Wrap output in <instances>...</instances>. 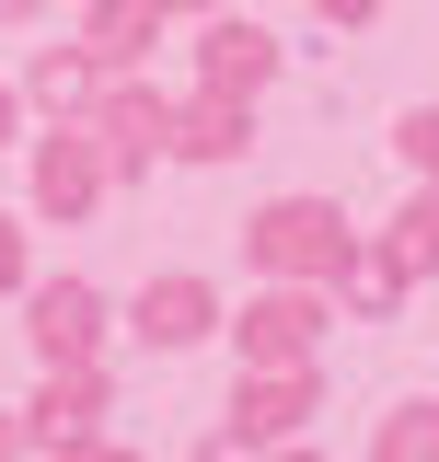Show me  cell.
I'll return each mask as SVG.
<instances>
[{
    "label": "cell",
    "instance_id": "6da1fadb",
    "mask_svg": "<svg viewBox=\"0 0 439 462\" xmlns=\"http://www.w3.org/2000/svg\"><path fill=\"white\" fill-rule=\"evenodd\" d=\"M266 266H347V231L324 220V208H266Z\"/></svg>",
    "mask_w": 439,
    "mask_h": 462
},
{
    "label": "cell",
    "instance_id": "7a4b0ae2",
    "mask_svg": "<svg viewBox=\"0 0 439 462\" xmlns=\"http://www.w3.org/2000/svg\"><path fill=\"white\" fill-rule=\"evenodd\" d=\"M197 324H209V289H151L139 300V336H163V346H185Z\"/></svg>",
    "mask_w": 439,
    "mask_h": 462
},
{
    "label": "cell",
    "instance_id": "3957f363",
    "mask_svg": "<svg viewBox=\"0 0 439 462\" xmlns=\"http://www.w3.org/2000/svg\"><path fill=\"white\" fill-rule=\"evenodd\" d=\"M35 336H47V346H81V336H93V289H47V300H35Z\"/></svg>",
    "mask_w": 439,
    "mask_h": 462
},
{
    "label": "cell",
    "instance_id": "277c9868",
    "mask_svg": "<svg viewBox=\"0 0 439 462\" xmlns=\"http://www.w3.org/2000/svg\"><path fill=\"white\" fill-rule=\"evenodd\" d=\"M393 266L416 278V266H439V197H416L405 220H393Z\"/></svg>",
    "mask_w": 439,
    "mask_h": 462
},
{
    "label": "cell",
    "instance_id": "5b68a950",
    "mask_svg": "<svg viewBox=\"0 0 439 462\" xmlns=\"http://www.w3.org/2000/svg\"><path fill=\"white\" fill-rule=\"evenodd\" d=\"M382 462H439V404H405L382 428Z\"/></svg>",
    "mask_w": 439,
    "mask_h": 462
},
{
    "label": "cell",
    "instance_id": "8992f818",
    "mask_svg": "<svg viewBox=\"0 0 439 462\" xmlns=\"http://www.w3.org/2000/svg\"><path fill=\"white\" fill-rule=\"evenodd\" d=\"M209 69H220V81H266V35L220 23V35H209Z\"/></svg>",
    "mask_w": 439,
    "mask_h": 462
},
{
    "label": "cell",
    "instance_id": "52a82bcc",
    "mask_svg": "<svg viewBox=\"0 0 439 462\" xmlns=\"http://www.w3.org/2000/svg\"><path fill=\"white\" fill-rule=\"evenodd\" d=\"M255 346H266V358L313 346V300H266V312H255Z\"/></svg>",
    "mask_w": 439,
    "mask_h": 462
},
{
    "label": "cell",
    "instance_id": "ba28073f",
    "mask_svg": "<svg viewBox=\"0 0 439 462\" xmlns=\"http://www.w3.org/2000/svg\"><path fill=\"white\" fill-rule=\"evenodd\" d=\"M81 197H93V162L81 151H47V208H81Z\"/></svg>",
    "mask_w": 439,
    "mask_h": 462
},
{
    "label": "cell",
    "instance_id": "9c48e42d",
    "mask_svg": "<svg viewBox=\"0 0 439 462\" xmlns=\"http://www.w3.org/2000/svg\"><path fill=\"white\" fill-rule=\"evenodd\" d=\"M35 416H47V439H58V428H81V416H93V393H81V382H58V393L35 404Z\"/></svg>",
    "mask_w": 439,
    "mask_h": 462
},
{
    "label": "cell",
    "instance_id": "30bf717a",
    "mask_svg": "<svg viewBox=\"0 0 439 462\" xmlns=\"http://www.w3.org/2000/svg\"><path fill=\"white\" fill-rule=\"evenodd\" d=\"M243 416H255V428H289V416H301V382H266V393L243 404Z\"/></svg>",
    "mask_w": 439,
    "mask_h": 462
},
{
    "label": "cell",
    "instance_id": "8fae6325",
    "mask_svg": "<svg viewBox=\"0 0 439 462\" xmlns=\"http://www.w3.org/2000/svg\"><path fill=\"white\" fill-rule=\"evenodd\" d=\"M405 151H416V162H439V116H405Z\"/></svg>",
    "mask_w": 439,
    "mask_h": 462
},
{
    "label": "cell",
    "instance_id": "7c38bea8",
    "mask_svg": "<svg viewBox=\"0 0 439 462\" xmlns=\"http://www.w3.org/2000/svg\"><path fill=\"white\" fill-rule=\"evenodd\" d=\"M324 12H347V23H359V12H370V0H324Z\"/></svg>",
    "mask_w": 439,
    "mask_h": 462
},
{
    "label": "cell",
    "instance_id": "4fadbf2b",
    "mask_svg": "<svg viewBox=\"0 0 439 462\" xmlns=\"http://www.w3.org/2000/svg\"><path fill=\"white\" fill-rule=\"evenodd\" d=\"M0 278H12V231H0Z\"/></svg>",
    "mask_w": 439,
    "mask_h": 462
},
{
    "label": "cell",
    "instance_id": "5bb4252c",
    "mask_svg": "<svg viewBox=\"0 0 439 462\" xmlns=\"http://www.w3.org/2000/svg\"><path fill=\"white\" fill-rule=\"evenodd\" d=\"M0 462H12V439H0Z\"/></svg>",
    "mask_w": 439,
    "mask_h": 462
}]
</instances>
